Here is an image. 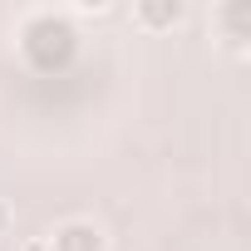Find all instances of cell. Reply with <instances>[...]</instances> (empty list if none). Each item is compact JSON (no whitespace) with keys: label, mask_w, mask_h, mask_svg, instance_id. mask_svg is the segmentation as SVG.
<instances>
[{"label":"cell","mask_w":251,"mask_h":251,"mask_svg":"<svg viewBox=\"0 0 251 251\" xmlns=\"http://www.w3.org/2000/svg\"><path fill=\"white\" fill-rule=\"evenodd\" d=\"M0 226H5V207H0Z\"/></svg>","instance_id":"cell-6"},{"label":"cell","mask_w":251,"mask_h":251,"mask_svg":"<svg viewBox=\"0 0 251 251\" xmlns=\"http://www.w3.org/2000/svg\"><path fill=\"white\" fill-rule=\"evenodd\" d=\"M25 54L35 69H64L69 54H74V30L54 15H35L25 25Z\"/></svg>","instance_id":"cell-1"},{"label":"cell","mask_w":251,"mask_h":251,"mask_svg":"<svg viewBox=\"0 0 251 251\" xmlns=\"http://www.w3.org/2000/svg\"><path fill=\"white\" fill-rule=\"evenodd\" d=\"M246 20H251V10H246V5H231V10H226V25H231V35H241V30H246Z\"/></svg>","instance_id":"cell-4"},{"label":"cell","mask_w":251,"mask_h":251,"mask_svg":"<svg viewBox=\"0 0 251 251\" xmlns=\"http://www.w3.org/2000/svg\"><path fill=\"white\" fill-rule=\"evenodd\" d=\"M25 251H50V246H25Z\"/></svg>","instance_id":"cell-5"},{"label":"cell","mask_w":251,"mask_h":251,"mask_svg":"<svg viewBox=\"0 0 251 251\" xmlns=\"http://www.w3.org/2000/svg\"><path fill=\"white\" fill-rule=\"evenodd\" d=\"M177 15H182L177 0H173V5H143V20H148V25H173Z\"/></svg>","instance_id":"cell-3"},{"label":"cell","mask_w":251,"mask_h":251,"mask_svg":"<svg viewBox=\"0 0 251 251\" xmlns=\"http://www.w3.org/2000/svg\"><path fill=\"white\" fill-rule=\"evenodd\" d=\"M103 241H99V231L89 226V222H69V226H59L54 231V246L50 251H99Z\"/></svg>","instance_id":"cell-2"}]
</instances>
